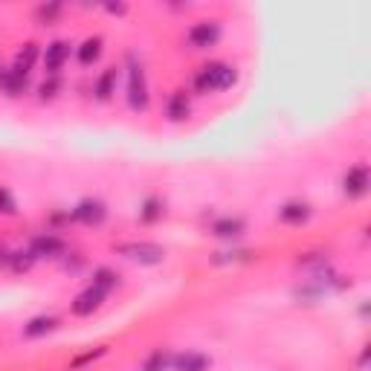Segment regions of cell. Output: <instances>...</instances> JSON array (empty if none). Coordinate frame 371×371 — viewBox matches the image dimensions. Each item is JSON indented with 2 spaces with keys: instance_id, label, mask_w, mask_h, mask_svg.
<instances>
[{
  "instance_id": "1",
  "label": "cell",
  "mask_w": 371,
  "mask_h": 371,
  "mask_svg": "<svg viewBox=\"0 0 371 371\" xmlns=\"http://www.w3.org/2000/svg\"><path fill=\"white\" fill-rule=\"evenodd\" d=\"M235 70L230 67V64H223V61H215V64H206V67L198 70L195 76V87L200 93H212V90H227L235 85Z\"/></svg>"
},
{
  "instance_id": "2",
  "label": "cell",
  "mask_w": 371,
  "mask_h": 371,
  "mask_svg": "<svg viewBox=\"0 0 371 371\" xmlns=\"http://www.w3.org/2000/svg\"><path fill=\"white\" fill-rule=\"evenodd\" d=\"M128 105L134 110L148 107V82H145L142 64L137 61H131V67H128Z\"/></svg>"
},
{
  "instance_id": "3",
  "label": "cell",
  "mask_w": 371,
  "mask_h": 371,
  "mask_svg": "<svg viewBox=\"0 0 371 371\" xmlns=\"http://www.w3.org/2000/svg\"><path fill=\"white\" fill-rule=\"evenodd\" d=\"M119 252L139 264H159L166 258V250L151 241H134V244H119Z\"/></svg>"
},
{
  "instance_id": "4",
  "label": "cell",
  "mask_w": 371,
  "mask_h": 371,
  "mask_svg": "<svg viewBox=\"0 0 371 371\" xmlns=\"http://www.w3.org/2000/svg\"><path fill=\"white\" fill-rule=\"evenodd\" d=\"M221 38V26L215 21H200L189 29V44L198 46V50H206V46H215Z\"/></svg>"
},
{
  "instance_id": "5",
  "label": "cell",
  "mask_w": 371,
  "mask_h": 371,
  "mask_svg": "<svg viewBox=\"0 0 371 371\" xmlns=\"http://www.w3.org/2000/svg\"><path fill=\"white\" fill-rule=\"evenodd\" d=\"M76 218L87 223V227H99V223L107 218V209L102 200H96V198H85L82 203L76 206Z\"/></svg>"
},
{
  "instance_id": "6",
  "label": "cell",
  "mask_w": 371,
  "mask_h": 371,
  "mask_svg": "<svg viewBox=\"0 0 371 371\" xmlns=\"http://www.w3.org/2000/svg\"><path fill=\"white\" fill-rule=\"evenodd\" d=\"M105 302V293L99 287H87V290H82L76 299H73V313L76 316H87V313H93V311H99V304Z\"/></svg>"
},
{
  "instance_id": "7",
  "label": "cell",
  "mask_w": 371,
  "mask_h": 371,
  "mask_svg": "<svg viewBox=\"0 0 371 371\" xmlns=\"http://www.w3.org/2000/svg\"><path fill=\"white\" fill-rule=\"evenodd\" d=\"M343 189L348 198H360L368 191V166H354L348 169V174L343 177Z\"/></svg>"
},
{
  "instance_id": "8",
  "label": "cell",
  "mask_w": 371,
  "mask_h": 371,
  "mask_svg": "<svg viewBox=\"0 0 371 371\" xmlns=\"http://www.w3.org/2000/svg\"><path fill=\"white\" fill-rule=\"evenodd\" d=\"M35 258H58L61 252H64V244H61V238H55V235H38L35 241H32V250H29Z\"/></svg>"
},
{
  "instance_id": "9",
  "label": "cell",
  "mask_w": 371,
  "mask_h": 371,
  "mask_svg": "<svg viewBox=\"0 0 371 371\" xmlns=\"http://www.w3.org/2000/svg\"><path fill=\"white\" fill-rule=\"evenodd\" d=\"M189 110H191V102H189V96L186 90H174L169 96V105H166V114L171 122H183L189 117Z\"/></svg>"
},
{
  "instance_id": "10",
  "label": "cell",
  "mask_w": 371,
  "mask_h": 371,
  "mask_svg": "<svg viewBox=\"0 0 371 371\" xmlns=\"http://www.w3.org/2000/svg\"><path fill=\"white\" fill-rule=\"evenodd\" d=\"M67 55H70V44H67V41H53L50 46H46V53H44L46 70H50V73L61 70V64L67 61Z\"/></svg>"
},
{
  "instance_id": "11",
  "label": "cell",
  "mask_w": 371,
  "mask_h": 371,
  "mask_svg": "<svg viewBox=\"0 0 371 371\" xmlns=\"http://www.w3.org/2000/svg\"><path fill=\"white\" fill-rule=\"evenodd\" d=\"M177 371H206L209 368V357L198 351H186V354H177L174 363H171Z\"/></svg>"
},
{
  "instance_id": "12",
  "label": "cell",
  "mask_w": 371,
  "mask_h": 371,
  "mask_svg": "<svg viewBox=\"0 0 371 371\" xmlns=\"http://www.w3.org/2000/svg\"><path fill=\"white\" fill-rule=\"evenodd\" d=\"M26 76H29V73H24V70H18V67H9L3 76H0V85H3V90H6L9 96H18V93L26 90Z\"/></svg>"
},
{
  "instance_id": "13",
  "label": "cell",
  "mask_w": 371,
  "mask_h": 371,
  "mask_svg": "<svg viewBox=\"0 0 371 371\" xmlns=\"http://www.w3.org/2000/svg\"><path fill=\"white\" fill-rule=\"evenodd\" d=\"M212 232L218 238H238L241 232H244V221L241 218H218L212 223Z\"/></svg>"
},
{
  "instance_id": "14",
  "label": "cell",
  "mask_w": 371,
  "mask_h": 371,
  "mask_svg": "<svg viewBox=\"0 0 371 371\" xmlns=\"http://www.w3.org/2000/svg\"><path fill=\"white\" fill-rule=\"evenodd\" d=\"M279 218L284 223H302V221L311 218V209H308V203H284L279 209Z\"/></svg>"
},
{
  "instance_id": "15",
  "label": "cell",
  "mask_w": 371,
  "mask_h": 371,
  "mask_svg": "<svg viewBox=\"0 0 371 371\" xmlns=\"http://www.w3.org/2000/svg\"><path fill=\"white\" fill-rule=\"evenodd\" d=\"M114 93H117V67H110L102 73L99 82H96V96H99V99H110Z\"/></svg>"
},
{
  "instance_id": "16",
  "label": "cell",
  "mask_w": 371,
  "mask_h": 371,
  "mask_svg": "<svg viewBox=\"0 0 371 371\" xmlns=\"http://www.w3.org/2000/svg\"><path fill=\"white\" fill-rule=\"evenodd\" d=\"M99 55H102V38L99 35L87 38L82 46H78V61H82V64H93Z\"/></svg>"
},
{
  "instance_id": "17",
  "label": "cell",
  "mask_w": 371,
  "mask_h": 371,
  "mask_svg": "<svg viewBox=\"0 0 371 371\" xmlns=\"http://www.w3.org/2000/svg\"><path fill=\"white\" fill-rule=\"evenodd\" d=\"M53 328H55V319H53V316H35V319H32L29 325L24 328V336H29V340H32V336H41V334L53 331Z\"/></svg>"
},
{
  "instance_id": "18",
  "label": "cell",
  "mask_w": 371,
  "mask_h": 371,
  "mask_svg": "<svg viewBox=\"0 0 371 371\" xmlns=\"http://www.w3.org/2000/svg\"><path fill=\"white\" fill-rule=\"evenodd\" d=\"M171 363H174L171 354H166V351H154L151 357L145 360L142 371H169V368H171Z\"/></svg>"
},
{
  "instance_id": "19",
  "label": "cell",
  "mask_w": 371,
  "mask_h": 371,
  "mask_svg": "<svg viewBox=\"0 0 371 371\" xmlns=\"http://www.w3.org/2000/svg\"><path fill=\"white\" fill-rule=\"evenodd\" d=\"M93 287H99L102 293H107L110 287H117V273L107 270V267H99L93 273Z\"/></svg>"
},
{
  "instance_id": "20",
  "label": "cell",
  "mask_w": 371,
  "mask_h": 371,
  "mask_svg": "<svg viewBox=\"0 0 371 371\" xmlns=\"http://www.w3.org/2000/svg\"><path fill=\"white\" fill-rule=\"evenodd\" d=\"M35 58H38V46H35V44H26L24 50L18 53V58H15V67L24 70V73H29V67L35 64Z\"/></svg>"
},
{
  "instance_id": "21",
  "label": "cell",
  "mask_w": 371,
  "mask_h": 371,
  "mask_svg": "<svg viewBox=\"0 0 371 371\" xmlns=\"http://www.w3.org/2000/svg\"><path fill=\"white\" fill-rule=\"evenodd\" d=\"M0 212H3V215L18 212V206H15V198L9 195V189H0Z\"/></svg>"
},
{
  "instance_id": "22",
  "label": "cell",
  "mask_w": 371,
  "mask_h": 371,
  "mask_svg": "<svg viewBox=\"0 0 371 371\" xmlns=\"http://www.w3.org/2000/svg\"><path fill=\"white\" fill-rule=\"evenodd\" d=\"M159 212H163V209H159V200H145V209H142V221H154Z\"/></svg>"
},
{
  "instance_id": "23",
  "label": "cell",
  "mask_w": 371,
  "mask_h": 371,
  "mask_svg": "<svg viewBox=\"0 0 371 371\" xmlns=\"http://www.w3.org/2000/svg\"><path fill=\"white\" fill-rule=\"evenodd\" d=\"M58 12H61V6H58V3H53V6H38V12H35V15H38V21H53Z\"/></svg>"
},
{
  "instance_id": "24",
  "label": "cell",
  "mask_w": 371,
  "mask_h": 371,
  "mask_svg": "<svg viewBox=\"0 0 371 371\" xmlns=\"http://www.w3.org/2000/svg\"><path fill=\"white\" fill-rule=\"evenodd\" d=\"M55 93H58V78L53 76L50 82H44V85H41V99H53Z\"/></svg>"
}]
</instances>
